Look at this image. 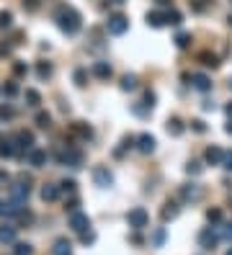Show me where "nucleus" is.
Wrapping results in <instances>:
<instances>
[{"instance_id": "41", "label": "nucleus", "mask_w": 232, "mask_h": 255, "mask_svg": "<svg viewBox=\"0 0 232 255\" xmlns=\"http://www.w3.org/2000/svg\"><path fill=\"white\" fill-rule=\"evenodd\" d=\"M13 72H16V75H26V72H29V67H26L23 62H16V65H13Z\"/></svg>"}, {"instance_id": "32", "label": "nucleus", "mask_w": 232, "mask_h": 255, "mask_svg": "<svg viewBox=\"0 0 232 255\" xmlns=\"http://www.w3.org/2000/svg\"><path fill=\"white\" fill-rule=\"evenodd\" d=\"M75 188H77V183H75L73 178H65L59 183V191H67V194H75Z\"/></svg>"}, {"instance_id": "29", "label": "nucleus", "mask_w": 232, "mask_h": 255, "mask_svg": "<svg viewBox=\"0 0 232 255\" xmlns=\"http://www.w3.org/2000/svg\"><path fill=\"white\" fill-rule=\"evenodd\" d=\"M49 124H52V116L47 111H39L37 114V126H41V129H49Z\"/></svg>"}, {"instance_id": "37", "label": "nucleus", "mask_w": 232, "mask_h": 255, "mask_svg": "<svg viewBox=\"0 0 232 255\" xmlns=\"http://www.w3.org/2000/svg\"><path fill=\"white\" fill-rule=\"evenodd\" d=\"M207 219H209V222H219V219H222V212H219V209H209V212H207Z\"/></svg>"}, {"instance_id": "42", "label": "nucleus", "mask_w": 232, "mask_h": 255, "mask_svg": "<svg viewBox=\"0 0 232 255\" xmlns=\"http://www.w3.org/2000/svg\"><path fill=\"white\" fill-rule=\"evenodd\" d=\"M191 126H193V132H199V134H201V132H207V126H204V121H201V119H193V121H191Z\"/></svg>"}, {"instance_id": "1", "label": "nucleus", "mask_w": 232, "mask_h": 255, "mask_svg": "<svg viewBox=\"0 0 232 255\" xmlns=\"http://www.w3.org/2000/svg\"><path fill=\"white\" fill-rule=\"evenodd\" d=\"M55 21L59 26V31L67 34V36H73V34H77L80 29H83V18H80V13L73 5H59L57 13H55Z\"/></svg>"}, {"instance_id": "27", "label": "nucleus", "mask_w": 232, "mask_h": 255, "mask_svg": "<svg viewBox=\"0 0 232 255\" xmlns=\"http://www.w3.org/2000/svg\"><path fill=\"white\" fill-rule=\"evenodd\" d=\"M175 47L178 49H189L191 47V34H178L175 36Z\"/></svg>"}, {"instance_id": "53", "label": "nucleus", "mask_w": 232, "mask_h": 255, "mask_svg": "<svg viewBox=\"0 0 232 255\" xmlns=\"http://www.w3.org/2000/svg\"><path fill=\"white\" fill-rule=\"evenodd\" d=\"M227 23H230V26H232V13H230V16H227Z\"/></svg>"}, {"instance_id": "50", "label": "nucleus", "mask_w": 232, "mask_h": 255, "mask_svg": "<svg viewBox=\"0 0 232 255\" xmlns=\"http://www.w3.org/2000/svg\"><path fill=\"white\" fill-rule=\"evenodd\" d=\"M225 132H227V134H232V119L227 121V126H225Z\"/></svg>"}, {"instance_id": "44", "label": "nucleus", "mask_w": 232, "mask_h": 255, "mask_svg": "<svg viewBox=\"0 0 232 255\" xmlns=\"http://www.w3.org/2000/svg\"><path fill=\"white\" fill-rule=\"evenodd\" d=\"M3 90H5V96H13L16 90H19V85H16V83H8V85H5Z\"/></svg>"}, {"instance_id": "20", "label": "nucleus", "mask_w": 232, "mask_h": 255, "mask_svg": "<svg viewBox=\"0 0 232 255\" xmlns=\"http://www.w3.org/2000/svg\"><path fill=\"white\" fill-rule=\"evenodd\" d=\"M178 212H181V206H178L175 201H168V204L163 206V212H160V216H163V222H168V219H175Z\"/></svg>"}, {"instance_id": "38", "label": "nucleus", "mask_w": 232, "mask_h": 255, "mask_svg": "<svg viewBox=\"0 0 232 255\" xmlns=\"http://www.w3.org/2000/svg\"><path fill=\"white\" fill-rule=\"evenodd\" d=\"M23 8L29 13H34V11H39V0H23Z\"/></svg>"}, {"instance_id": "49", "label": "nucleus", "mask_w": 232, "mask_h": 255, "mask_svg": "<svg viewBox=\"0 0 232 255\" xmlns=\"http://www.w3.org/2000/svg\"><path fill=\"white\" fill-rule=\"evenodd\" d=\"M225 237H232V224H227V230H225Z\"/></svg>"}, {"instance_id": "47", "label": "nucleus", "mask_w": 232, "mask_h": 255, "mask_svg": "<svg viewBox=\"0 0 232 255\" xmlns=\"http://www.w3.org/2000/svg\"><path fill=\"white\" fill-rule=\"evenodd\" d=\"M225 111H227V116H230V119H232V101H230V103L225 106Z\"/></svg>"}, {"instance_id": "33", "label": "nucleus", "mask_w": 232, "mask_h": 255, "mask_svg": "<svg viewBox=\"0 0 232 255\" xmlns=\"http://www.w3.org/2000/svg\"><path fill=\"white\" fill-rule=\"evenodd\" d=\"M75 85H80V88L88 85V72L85 70H75Z\"/></svg>"}, {"instance_id": "25", "label": "nucleus", "mask_w": 232, "mask_h": 255, "mask_svg": "<svg viewBox=\"0 0 232 255\" xmlns=\"http://www.w3.org/2000/svg\"><path fill=\"white\" fill-rule=\"evenodd\" d=\"M13 152H16L13 139H3V142H0V155H3V157H11Z\"/></svg>"}, {"instance_id": "55", "label": "nucleus", "mask_w": 232, "mask_h": 255, "mask_svg": "<svg viewBox=\"0 0 232 255\" xmlns=\"http://www.w3.org/2000/svg\"><path fill=\"white\" fill-rule=\"evenodd\" d=\"M230 88H232V78H230Z\"/></svg>"}, {"instance_id": "18", "label": "nucleus", "mask_w": 232, "mask_h": 255, "mask_svg": "<svg viewBox=\"0 0 232 255\" xmlns=\"http://www.w3.org/2000/svg\"><path fill=\"white\" fill-rule=\"evenodd\" d=\"M16 142H19V147H23V150H34V134L26 132V129H21L16 134Z\"/></svg>"}, {"instance_id": "17", "label": "nucleus", "mask_w": 232, "mask_h": 255, "mask_svg": "<svg viewBox=\"0 0 232 255\" xmlns=\"http://www.w3.org/2000/svg\"><path fill=\"white\" fill-rule=\"evenodd\" d=\"M165 129H168V134H173V137H181L183 134V121L178 119V116H171V119H168V124H165Z\"/></svg>"}, {"instance_id": "48", "label": "nucleus", "mask_w": 232, "mask_h": 255, "mask_svg": "<svg viewBox=\"0 0 232 255\" xmlns=\"http://www.w3.org/2000/svg\"><path fill=\"white\" fill-rule=\"evenodd\" d=\"M3 180L8 183V173H3V170H0V183H3Z\"/></svg>"}, {"instance_id": "19", "label": "nucleus", "mask_w": 232, "mask_h": 255, "mask_svg": "<svg viewBox=\"0 0 232 255\" xmlns=\"http://www.w3.org/2000/svg\"><path fill=\"white\" fill-rule=\"evenodd\" d=\"M41 198H44V201H57V198H59V186H55V183H44V188H41Z\"/></svg>"}, {"instance_id": "21", "label": "nucleus", "mask_w": 232, "mask_h": 255, "mask_svg": "<svg viewBox=\"0 0 232 255\" xmlns=\"http://www.w3.org/2000/svg\"><path fill=\"white\" fill-rule=\"evenodd\" d=\"M199 59H201V65H204V67H212V70H217V67H219V57H217V54H212V52H201V54H199Z\"/></svg>"}, {"instance_id": "12", "label": "nucleus", "mask_w": 232, "mask_h": 255, "mask_svg": "<svg viewBox=\"0 0 232 255\" xmlns=\"http://www.w3.org/2000/svg\"><path fill=\"white\" fill-rule=\"evenodd\" d=\"M191 85L196 90H201V93H209V90H212V80H209V75H204V72H196V75H191Z\"/></svg>"}, {"instance_id": "3", "label": "nucleus", "mask_w": 232, "mask_h": 255, "mask_svg": "<svg viewBox=\"0 0 232 255\" xmlns=\"http://www.w3.org/2000/svg\"><path fill=\"white\" fill-rule=\"evenodd\" d=\"M106 31L114 34V36L127 34V31H129V18H127V16H121V13L109 16V21H106Z\"/></svg>"}, {"instance_id": "35", "label": "nucleus", "mask_w": 232, "mask_h": 255, "mask_svg": "<svg viewBox=\"0 0 232 255\" xmlns=\"http://www.w3.org/2000/svg\"><path fill=\"white\" fill-rule=\"evenodd\" d=\"M13 106H0V121H3V119H13Z\"/></svg>"}, {"instance_id": "30", "label": "nucleus", "mask_w": 232, "mask_h": 255, "mask_svg": "<svg viewBox=\"0 0 232 255\" xmlns=\"http://www.w3.org/2000/svg\"><path fill=\"white\" fill-rule=\"evenodd\" d=\"M37 72H39V78H41V80H44V78H52V65H49V62H39Z\"/></svg>"}, {"instance_id": "23", "label": "nucleus", "mask_w": 232, "mask_h": 255, "mask_svg": "<svg viewBox=\"0 0 232 255\" xmlns=\"http://www.w3.org/2000/svg\"><path fill=\"white\" fill-rule=\"evenodd\" d=\"M16 240V227H0V242H13Z\"/></svg>"}, {"instance_id": "11", "label": "nucleus", "mask_w": 232, "mask_h": 255, "mask_svg": "<svg viewBox=\"0 0 232 255\" xmlns=\"http://www.w3.org/2000/svg\"><path fill=\"white\" fill-rule=\"evenodd\" d=\"M204 160H207L209 165H222V160H225V150L217 147V144H212V147H207V152H204Z\"/></svg>"}, {"instance_id": "15", "label": "nucleus", "mask_w": 232, "mask_h": 255, "mask_svg": "<svg viewBox=\"0 0 232 255\" xmlns=\"http://www.w3.org/2000/svg\"><path fill=\"white\" fill-rule=\"evenodd\" d=\"M29 162H31L34 168H44V165H47V152H44V150H37V147L29 150Z\"/></svg>"}, {"instance_id": "28", "label": "nucleus", "mask_w": 232, "mask_h": 255, "mask_svg": "<svg viewBox=\"0 0 232 255\" xmlns=\"http://www.w3.org/2000/svg\"><path fill=\"white\" fill-rule=\"evenodd\" d=\"M11 26H13V13L0 11V29H11Z\"/></svg>"}, {"instance_id": "22", "label": "nucleus", "mask_w": 232, "mask_h": 255, "mask_svg": "<svg viewBox=\"0 0 232 255\" xmlns=\"http://www.w3.org/2000/svg\"><path fill=\"white\" fill-rule=\"evenodd\" d=\"M183 21V16L175 11V8H171V11H165V23H171V26H181Z\"/></svg>"}, {"instance_id": "14", "label": "nucleus", "mask_w": 232, "mask_h": 255, "mask_svg": "<svg viewBox=\"0 0 232 255\" xmlns=\"http://www.w3.org/2000/svg\"><path fill=\"white\" fill-rule=\"evenodd\" d=\"M93 75H96L98 80H109V78L114 75V70H111L109 62H96V65H93Z\"/></svg>"}, {"instance_id": "4", "label": "nucleus", "mask_w": 232, "mask_h": 255, "mask_svg": "<svg viewBox=\"0 0 232 255\" xmlns=\"http://www.w3.org/2000/svg\"><path fill=\"white\" fill-rule=\"evenodd\" d=\"M93 180H96L98 188H111V186H114V173H111L109 168L98 165V168L93 170Z\"/></svg>"}, {"instance_id": "8", "label": "nucleus", "mask_w": 232, "mask_h": 255, "mask_svg": "<svg viewBox=\"0 0 232 255\" xmlns=\"http://www.w3.org/2000/svg\"><path fill=\"white\" fill-rule=\"evenodd\" d=\"M217 240H219V235L214 227H207V230H201V235H199V242H201L204 250H212L214 245H217Z\"/></svg>"}, {"instance_id": "7", "label": "nucleus", "mask_w": 232, "mask_h": 255, "mask_svg": "<svg viewBox=\"0 0 232 255\" xmlns=\"http://www.w3.org/2000/svg\"><path fill=\"white\" fill-rule=\"evenodd\" d=\"M70 227H73L75 232H85V230H91V219H88V214H83V212H73L70 214Z\"/></svg>"}, {"instance_id": "2", "label": "nucleus", "mask_w": 232, "mask_h": 255, "mask_svg": "<svg viewBox=\"0 0 232 255\" xmlns=\"http://www.w3.org/2000/svg\"><path fill=\"white\" fill-rule=\"evenodd\" d=\"M127 222L132 230H145V227L150 224V214H147V209L145 206H135L132 212L127 214Z\"/></svg>"}, {"instance_id": "10", "label": "nucleus", "mask_w": 232, "mask_h": 255, "mask_svg": "<svg viewBox=\"0 0 232 255\" xmlns=\"http://www.w3.org/2000/svg\"><path fill=\"white\" fill-rule=\"evenodd\" d=\"M204 196V191L201 186H196V183H189V186H181V198L183 201H199V198Z\"/></svg>"}, {"instance_id": "24", "label": "nucleus", "mask_w": 232, "mask_h": 255, "mask_svg": "<svg viewBox=\"0 0 232 255\" xmlns=\"http://www.w3.org/2000/svg\"><path fill=\"white\" fill-rule=\"evenodd\" d=\"M23 98H26V103H29V106H34V108H37L39 103H41V96L37 93V90H26V93H23Z\"/></svg>"}, {"instance_id": "40", "label": "nucleus", "mask_w": 232, "mask_h": 255, "mask_svg": "<svg viewBox=\"0 0 232 255\" xmlns=\"http://www.w3.org/2000/svg\"><path fill=\"white\" fill-rule=\"evenodd\" d=\"M163 240H165V230H163V227H160V230L153 235V242H155L157 248H160V245H163Z\"/></svg>"}, {"instance_id": "26", "label": "nucleus", "mask_w": 232, "mask_h": 255, "mask_svg": "<svg viewBox=\"0 0 232 255\" xmlns=\"http://www.w3.org/2000/svg\"><path fill=\"white\" fill-rule=\"evenodd\" d=\"M121 90H137V75H124L121 78Z\"/></svg>"}, {"instance_id": "5", "label": "nucleus", "mask_w": 232, "mask_h": 255, "mask_svg": "<svg viewBox=\"0 0 232 255\" xmlns=\"http://www.w3.org/2000/svg\"><path fill=\"white\" fill-rule=\"evenodd\" d=\"M155 137L153 134H139V137H135V147L142 152V155H150V152H155Z\"/></svg>"}, {"instance_id": "6", "label": "nucleus", "mask_w": 232, "mask_h": 255, "mask_svg": "<svg viewBox=\"0 0 232 255\" xmlns=\"http://www.w3.org/2000/svg\"><path fill=\"white\" fill-rule=\"evenodd\" d=\"M70 134L77 137V139H83V142L93 139V129L85 121H73V124H70Z\"/></svg>"}, {"instance_id": "51", "label": "nucleus", "mask_w": 232, "mask_h": 255, "mask_svg": "<svg viewBox=\"0 0 232 255\" xmlns=\"http://www.w3.org/2000/svg\"><path fill=\"white\" fill-rule=\"evenodd\" d=\"M157 5H171V0H155Z\"/></svg>"}, {"instance_id": "36", "label": "nucleus", "mask_w": 232, "mask_h": 255, "mask_svg": "<svg viewBox=\"0 0 232 255\" xmlns=\"http://www.w3.org/2000/svg\"><path fill=\"white\" fill-rule=\"evenodd\" d=\"M204 168L199 165V162H189V165H186V173H189V176H199Z\"/></svg>"}, {"instance_id": "52", "label": "nucleus", "mask_w": 232, "mask_h": 255, "mask_svg": "<svg viewBox=\"0 0 232 255\" xmlns=\"http://www.w3.org/2000/svg\"><path fill=\"white\" fill-rule=\"evenodd\" d=\"M109 3H114V5H121V3H127V0H109Z\"/></svg>"}, {"instance_id": "9", "label": "nucleus", "mask_w": 232, "mask_h": 255, "mask_svg": "<svg viewBox=\"0 0 232 255\" xmlns=\"http://www.w3.org/2000/svg\"><path fill=\"white\" fill-rule=\"evenodd\" d=\"M59 162H62V165H70V168H80V165H83V155L75 152V150H65L59 155Z\"/></svg>"}, {"instance_id": "39", "label": "nucleus", "mask_w": 232, "mask_h": 255, "mask_svg": "<svg viewBox=\"0 0 232 255\" xmlns=\"http://www.w3.org/2000/svg\"><path fill=\"white\" fill-rule=\"evenodd\" d=\"M142 103H145V108L155 106V93H153V90H147V93H145V101H142Z\"/></svg>"}, {"instance_id": "56", "label": "nucleus", "mask_w": 232, "mask_h": 255, "mask_svg": "<svg viewBox=\"0 0 232 255\" xmlns=\"http://www.w3.org/2000/svg\"><path fill=\"white\" fill-rule=\"evenodd\" d=\"M230 3H232V0H230Z\"/></svg>"}, {"instance_id": "16", "label": "nucleus", "mask_w": 232, "mask_h": 255, "mask_svg": "<svg viewBox=\"0 0 232 255\" xmlns=\"http://www.w3.org/2000/svg\"><path fill=\"white\" fill-rule=\"evenodd\" d=\"M147 26H153V29H163V26H165V13L163 11H150L147 13Z\"/></svg>"}, {"instance_id": "43", "label": "nucleus", "mask_w": 232, "mask_h": 255, "mask_svg": "<svg viewBox=\"0 0 232 255\" xmlns=\"http://www.w3.org/2000/svg\"><path fill=\"white\" fill-rule=\"evenodd\" d=\"M222 168L232 170V152H225V160H222Z\"/></svg>"}, {"instance_id": "45", "label": "nucleus", "mask_w": 232, "mask_h": 255, "mask_svg": "<svg viewBox=\"0 0 232 255\" xmlns=\"http://www.w3.org/2000/svg\"><path fill=\"white\" fill-rule=\"evenodd\" d=\"M8 54H11V47H8V44H3V41H0V57H8Z\"/></svg>"}, {"instance_id": "34", "label": "nucleus", "mask_w": 232, "mask_h": 255, "mask_svg": "<svg viewBox=\"0 0 232 255\" xmlns=\"http://www.w3.org/2000/svg\"><path fill=\"white\" fill-rule=\"evenodd\" d=\"M80 242H83V245H91V242H96V232H91V230L80 232Z\"/></svg>"}, {"instance_id": "46", "label": "nucleus", "mask_w": 232, "mask_h": 255, "mask_svg": "<svg viewBox=\"0 0 232 255\" xmlns=\"http://www.w3.org/2000/svg\"><path fill=\"white\" fill-rule=\"evenodd\" d=\"M65 209H67L70 214H73V212H77V198H73V201H70V204H67Z\"/></svg>"}, {"instance_id": "31", "label": "nucleus", "mask_w": 232, "mask_h": 255, "mask_svg": "<svg viewBox=\"0 0 232 255\" xmlns=\"http://www.w3.org/2000/svg\"><path fill=\"white\" fill-rule=\"evenodd\" d=\"M31 253H34V248L29 242H19V245H16V250H13V255H31Z\"/></svg>"}, {"instance_id": "54", "label": "nucleus", "mask_w": 232, "mask_h": 255, "mask_svg": "<svg viewBox=\"0 0 232 255\" xmlns=\"http://www.w3.org/2000/svg\"><path fill=\"white\" fill-rule=\"evenodd\" d=\"M225 255H232V248H230V250H227V253H225Z\"/></svg>"}, {"instance_id": "13", "label": "nucleus", "mask_w": 232, "mask_h": 255, "mask_svg": "<svg viewBox=\"0 0 232 255\" xmlns=\"http://www.w3.org/2000/svg\"><path fill=\"white\" fill-rule=\"evenodd\" d=\"M52 253L55 255H73V242L67 237H57L55 245H52Z\"/></svg>"}]
</instances>
